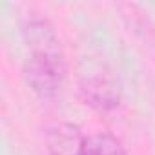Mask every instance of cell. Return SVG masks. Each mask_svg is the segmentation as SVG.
<instances>
[{
    "mask_svg": "<svg viewBox=\"0 0 155 155\" xmlns=\"http://www.w3.org/2000/svg\"><path fill=\"white\" fill-rule=\"evenodd\" d=\"M82 101L99 110V111H113L120 104V91L117 84L106 77H90L81 84Z\"/></svg>",
    "mask_w": 155,
    "mask_h": 155,
    "instance_id": "3957f363",
    "label": "cell"
},
{
    "mask_svg": "<svg viewBox=\"0 0 155 155\" xmlns=\"http://www.w3.org/2000/svg\"><path fill=\"white\" fill-rule=\"evenodd\" d=\"M84 135L73 122H57L46 131L48 155H82Z\"/></svg>",
    "mask_w": 155,
    "mask_h": 155,
    "instance_id": "7a4b0ae2",
    "label": "cell"
},
{
    "mask_svg": "<svg viewBox=\"0 0 155 155\" xmlns=\"http://www.w3.org/2000/svg\"><path fill=\"white\" fill-rule=\"evenodd\" d=\"M28 48L26 82L40 101H53L62 90L66 62L55 28L44 18H31L22 28Z\"/></svg>",
    "mask_w": 155,
    "mask_h": 155,
    "instance_id": "6da1fadb",
    "label": "cell"
},
{
    "mask_svg": "<svg viewBox=\"0 0 155 155\" xmlns=\"http://www.w3.org/2000/svg\"><path fill=\"white\" fill-rule=\"evenodd\" d=\"M82 155H128L122 142L108 133V131H97L84 139Z\"/></svg>",
    "mask_w": 155,
    "mask_h": 155,
    "instance_id": "277c9868",
    "label": "cell"
}]
</instances>
